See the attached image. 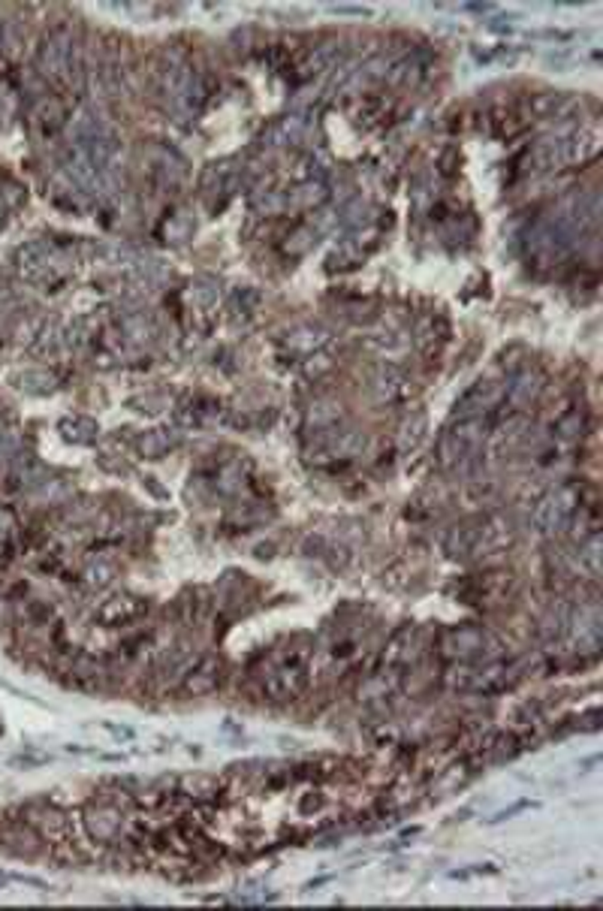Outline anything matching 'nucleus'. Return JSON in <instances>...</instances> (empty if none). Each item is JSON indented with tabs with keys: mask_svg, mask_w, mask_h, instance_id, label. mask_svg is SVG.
I'll use <instances>...</instances> for the list:
<instances>
[{
	"mask_svg": "<svg viewBox=\"0 0 603 911\" xmlns=\"http://www.w3.org/2000/svg\"><path fill=\"white\" fill-rule=\"evenodd\" d=\"M485 438V420L483 417H462L453 422L438 441V465L440 468H458L476 453V447Z\"/></svg>",
	"mask_w": 603,
	"mask_h": 911,
	"instance_id": "1",
	"label": "nucleus"
},
{
	"mask_svg": "<svg viewBox=\"0 0 603 911\" xmlns=\"http://www.w3.org/2000/svg\"><path fill=\"white\" fill-rule=\"evenodd\" d=\"M326 196H329L326 185H323L320 178H317V182H314V178H308L305 185H299L296 191H290V196H284V203L290 205V209H314V205L326 203Z\"/></svg>",
	"mask_w": 603,
	"mask_h": 911,
	"instance_id": "13",
	"label": "nucleus"
},
{
	"mask_svg": "<svg viewBox=\"0 0 603 911\" xmlns=\"http://www.w3.org/2000/svg\"><path fill=\"white\" fill-rule=\"evenodd\" d=\"M302 130H305L302 119H281L272 130H269V139H272L275 146H290V142H299Z\"/></svg>",
	"mask_w": 603,
	"mask_h": 911,
	"instance_id": "17",
	"label": "nucleus"
},
{
	"mask_svg": "<svg viewBox=\"0 0 603 911\" xmlns=\"http://www.w3.org/2000/svg\"><path fill=\"white\" fill-rule=\"evenodd\" d=\"M112 574H115V565L112 562H100V565H91L88 567V580L91 583H109L112 580Z\"/></svg>",
	"mask_w": 603,
	"mask_h": 911,
	"instance_id": "26",
	"label": "nucleus"
},
{
	"mask_svg": "<svg viewBox=\"0 0 603 911\" xmlns=\"http://www.w3.org/2000/svg\"><path fill=\"white\" fill-rule=\"evenodd\" d=\"M558 432H561L564 438H576L582 432V417L579 413H567V417L558 422Z\"/></svg>",
	"mask_w": 603,
	"mask_h": 911,
	"instance_id": "27",
	"label": "nucleus"
},
{
	"mask_svg": "<svg viewBox=\"0 0 603 911\" xmlns=\"http://www.w3.org/2000/svg\"><path fill=\"white\" fill-rule=\"evenodd\" d=\"M0 227H4V209H0Z\"/></svg>",
	"mask_w": 603,
	"mask_h": 911,
	"instance_id": "29",
	"label": "nucleus"
},
{
	"mask_svg": "<svg viewBox=\"0 0 603 911\" xmlns=\"http://www.w3.org/2000/svg\"><path fill=\"white\" fill-rule=\"evenodd\" d=\"M326 341H329V336L323 329L302 327V329L290 332V338H287V347L296 350V354H302V356H308V354H314V350H320L323 345H326Z\"/></svg>",
	"mask_w": 603,
	"mask_h": 911,
	"instance_id": "15",
	"label": "nucleus"
},
{
	"mask_svg": "<svg viewBox=\"0 0 603 911\" xmlns=\"http://www.w3.org/2000/svg\"><path fill=\"white\" fill-rule=\"evenodd\" d=\"M191 232H193V221L187 218V214H175V218H169L166 242H184V239H191Z\"/></svg>",
	"mask_w": 603,
	"mask_h": 911,
	"instance_id": "22",
	"label": "nucleus"
},
{
	"mask_svg": "<svg viewBox=\"0 0 603 911\" xmlns=\"http://www.w3.org/2000/svg\"><path fill=\"white\" fill-rule=\"evenodd\" d=\"M374 390L381 399H395V393L401 390V375L395 368H381L374 377Z\"/></svg>",
	"mask_w": 603,
	"mask_h": 911,
	"instance_id": "21",
	"label": "nucleus"
},
{
	"mask_svg": "<svg viewBox=\"0 0 603 911\" xmlns=\"http://www.w3.org/2000/svg\"><path fill=\"white\" fill-rule=\"evenodd\" d=\"M579 562L589 567L591 574H600V540L591 535L589 544L582 546V553H579Z\"/></svg>",
	"mask_w": 603,
	"mask_h": 911,
	"instance_id": "24",
	"label": "nucleus"
},
{
	"mask_svg": "<svg viewBox=\"0 0 603 911\" xmlns=\"http://www.w3.org/2000/svg\"><path fill=\"white\" fill-rule=\"evenodd\" d=\"M52 386H55V377L52 375H42V372L22 375V390H28V393H52Z\"/></svg>",
	"mask_w": 603,
	"mask_h": 911,
	"instance_id": "23",
	"label": "nucleus"
},
{
	"mask_svg": "<svg viewBox=\"0 0 603 911\" xmlns=\"http://www.w3.org/2000/svg\"><path fill=\"white\" fill-rule=\"evenodd\" d=\"M169 447H175V438L169 435L166 429L146 432V435L139 438V453L148 456V459H160L164 453H169Z\"/></svg>",
	"mask_w": 603,
	"mask_h": 911,
	"instance_id": "16",
	"label": "nucleus"
},
{
	"mask_svg": "<svg viewBox=\"0 0 603 911\" xmlns=\"http://www.w3.org/2000/svg\"><path fill=\"white\" fill-rule=\"evenodd\" d=\"M121 329H124V336H127L130 341H148L151 336H155V323H151V318H146V314H127V318L121 320Z\"/></svg>",
	"mask_w": 603,
	"mask_h": 911,
	"instance_id": "18",
	"label": "nucleus"
},
{
	"mask_svg": "<svg viewBox=\"0 0 603 911\" xmlns=\"http://www.w3.org/2000/svg\"><path fill=\"white\" fill-rule=\"evenodd\" d=\"M308 685V673H305V655H296V658H287V661L272 670L263 679V691L269 694L272 700H290L296 694L305 691Z\"/></svg>",
	"mask_w": 603,
	"mask_h": 911,
	"instance_id": "4",
	"label": "nucleus"
},
{
	"mask_svg": "<svg viewBox=\"0 0 603 911\" xmlns=\"http://www.w3.org/2000/svg\"><path fill=\"white\" fill-rule=\"evenodd\" d=\"M146 610H148V603L139 601V598H115L100 610V619L106 622V625H124V622L139 619Z\"/></svg>",
	"mask_w": 603,
	"mask_h": 911,
	"instance_id": "12",
	"label": "nucleus"
},
{
	"mask_svg": "<svg viewBox=\"0 0 603 911\" xmlns=\"http://www.w3.org/2000/svg\"><path fill=\"white\" fill-rule=\"evenodd\" d=\"M221 679H223L221 658L203 655V658H196V661L191 664V670L184 673L182 688H184V694H191V697H203V694H212L214 688H218Z\"/></svg>",
	"mask_w": 603,
	"mask_h": 911,
	"instance_id": "6",
	"label": "nucleus"
},
{
	"mask_svg": "<svg viewBox=\"0 0 603 911\" xmlns=\"http://www.w3.org/2000/svg\"><path fill=\"white\" fill-rule=\"evenodd\" d=\"M567 625H570V610H567L564 603H555V607H549L546 616L540 619L537 634L540 640H546V643H555V640L567 631Z\"/></svg>",
	"mask_w": 603,
	"mask_h": 911,
	"instance_id": "14",
	"label": "nucleus"
},
{
	"mask_svg": "<svg viewBox=\"0 0 603 911\" xmlns=\"http://www.w3.org/2000/svg\"><path fill=\"white\" fill-rule=\"evenodd\" d=\"M570 625H573V643L579 649L594 652V649L600 646V616L594 607L579 610V616L570 619Z\"/></svg>",
	"mask_w": 603,
	"mask_h": 911,
	"instance_id": "11",
	"label": "nucleus"
},
{
	"mask_svg": "<svg viewBox=\"0 0 603 911\" xmlns=\"http://www.w3.org/2000/svg\"><path fill=\"white\" fill-rule=\"evenodd\" d=\"M338 417H341V411H338V404H332V402H317V404H314V408L308 411V422H311V426L317 429V432L332 429V426H335V422H338Z\"/></svg>",
	"mask_w": 603,
	"mask_h": 911,
	"instance_id": "20",
	"label": "nucleus"
},
{
	"mask_svg": "<svg viewBox=\"0 0 603 911\" xmlns=\"http://www.w3.org/2000/svg\"><path fill=\"white\" fill-rule=\"evenodd\" d=\"M507 395V386L498 381H476L456 404V417H485L492 408H498Z\"/></svg>",
	"mask_w": 603,
	"mask_h": 911,
	"instance_id": "5",
	"label": "nucleus"
},
{
	"mask_svg": "<svg viewBox=\"0 0 603 911\" xmlns=\"http://www.w3.org/2000/svg\"><path fill=\"white\" fill-rule=\"evenodd\" d=\"M191 296H196V299H200L203 305H212V302H214V296H218V287L209 284V281H200V284H196L193 290H191Z\"/></svg>",
	"mask_w": 603,
	"mask_h": 911,
	"instance_id": "28",
	"label": "nucleus"
},
{
	"mask_svg": "<svg viewBox=\"0 0 603 911\" xmlns=\"http://www.w3.org/2000/svg\"><path fill=\"white\" fill-rule=\"evenodd\" d=\"M314 239H317V230H299V232H296V236H293V242H290V245H287V251H290V254H305V251H308V245H311V242Z\"/></svg>",
	"mask_w": 603,
	"mask_h": 911,
	"instance_id": "25",
	"label": "nucleus"
},
{
	"mask_svg": "<svg viewBox=\"0 0 603 911\" xmlns=\"http://www.w3.org/2000/svg\"><path fill=\"white\" fill-rule=\"evenodd\" d=\"M58 263V254L42 242H31V245L19 248V266L24 275L31 278H49L52 269Z\"/></svg>",
	"mask_w": 603,
	"mask_h": 911,
	"instance_id": "9",
	"label": "nucleus"
},
{
	"mask_svg": "<svg viewBox=\"0 0 603 911\" xmlns=\"http://www.w3.org/2000/svg\"><path fill=\"white\" fill-rule=\"evenodd\" d=\"M540 390H543V377H540L537 372H531V368H525V372H519L516 377H513V384L507 386V395H504V399L510 402V408L525 411L528 404L540 395Z\"/></svg>",
	"mask_w": 603,
	"mask_h": 911,
	"instance_id": "10",
	"label": "nucleus"
},
{
	"mask_svg": "<svg viewBox=\"0 0 603 911\" xmlns=\"http://www.w3.org/2000/svg\"><path fill=\"white\" fill-rule=\"evenodd\" d=\"M422 432H426V417L422 413H413V417L404 420V426H401V435H399V447H401V453H408V450H413L422 441Z\"/></svg>",
	"mask_w": 603,
	"mask_h": 911,
	"instance_id": "19",
	"label": "nucleus"
},
{
	"mask_svg": "<svg viewBox=\"0 0 603 911\" xmlns=\"http://www.w3.org/2000/svg\"><path fill=\"white\" fill-rule=\"evenodd\" d=\"M576 504H579V489H576V486H558V489L546 492L543 498L537 501L534 526L543 531V535H558V531H564L567 522L573 519Z\"/></svg>",
	"mask_w": 603,
	"mask_h": 911,
	"instance_id": "2",
	"label": "nucleus"
},
{
	"mask_svg": "<svg viewBox=\"0 0 603 911\" xmlns=\"http://www.w3.org/2000/svg\"><path fill=\"white\" fill-rule=\"evenodd\" d=\"M85 827L97 842H109L121 833L124 827V811L115 802H97L85 811Z\"/></svg>",
	"mask_w": 603,
	"mask_h": 911,
	"instance_id": "8",
	"label": "nucleus"
},
{
	"mask_svg": "<svg viewBox=\"0 0 603 911\" xmlns=\"http://www.w3.org/2000/svg\"><path fill=\"white\" fill-rule=\"evenodd\" d=\"M440 652L447 658H458V661H471V658H483V655H489V661H495V655H498V640H492L476 625L449 628L444 631V637H440Z\"/></svg>",
	"mask_w": 603,
	"mask_h": 911,
	"instance_id": "3",
	"label": "nucleus"
},
{
	"mask_svg": "<svg viewBox=\"0 0 603 911\" xmlns=\"http://www.w3.org/2000/svg\"><path fill=\"white\" fill-rule=\"evenodd\" d=\"M40 67L49 76H67V70L73 67V37L67 31L49 33L40 49Z\"/></svg>",
	"mask_w": 603,
	"mask_h": 911,
	"instance_id": "7",
	"label": "nucleus"
}]
</instances>
